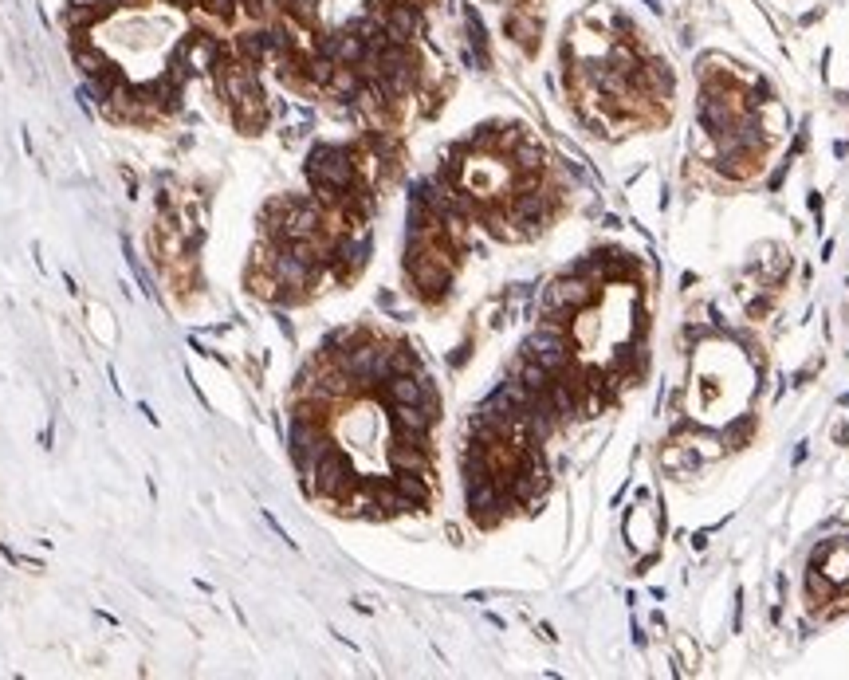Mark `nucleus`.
<instances>
[{"label": "nucleus", "mask_w": 849, "mask_h": 680, "mask_svg": "<svg viewBox=\"0 0 849 680\" xmlns=\"http://www.w3.org/2000/svg\"><path fill=\"white\" fill-rule=\"evenodd\" d=\"M523 358L539 362L546 374H562V370H571V366H574V342H571L566 323L543 319V323H539V330L523 342Z\"/></svg>", "instance_id": "obj_1"}, {"label": "nucleus", "mask_w": 849, "mask_h": 680, "mask_svg": "<svg viewBox=\"0 0 849 680\" xmlns=\"http://www.w3.org/2000/svg\"><path fill=\"white\" fill-rule=\"evenodd\" d=\"M503 28H508V36L515 39V44H523L527 51L539 48V20H531L527 12H511L508 20H503Z\"/></svg>", "instance_id": "obj_2"}]
</instances>
